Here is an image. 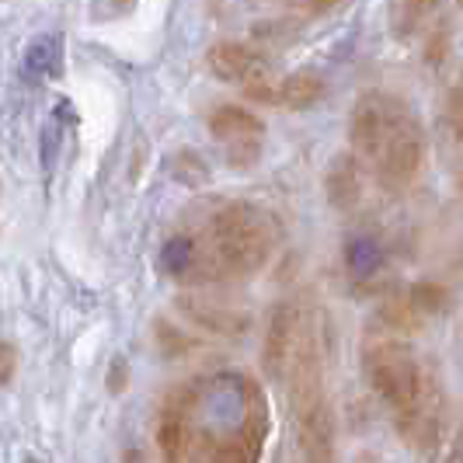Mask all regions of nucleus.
Listing matches in <instances>:
<instances>
[{"label": "nucleus", "mask_w": 463, "mask_h": 463, "mask_svg": "<svg viewBox=\"0 0 463 463\" xmlns=\"http://www.w3.org/2000/svg\"><path fill=\"white\" fill-rule=\"evenodd\" d=\"M269 439V401L248 373H213L164 401V463H258Z\"/></svg>", "instance_id": "f257e3e1"}, {"label": "nucleus", "mask_w": 463, "mask_h": 463, "mask_svg": "<svg viewBox=\"0 0 463 463\" xmlns=\"http://www.w3.org/2000/svg\"><path fill=\"white\" fill-rule=\"evenodd\" d=\"M325 314L300 300L276 307L265 335V370L286 383L293 429L307 463L335 460V411L327 397Z\"/></svg>", "instance_id": "f03ea898"}, {"label": "nucleus", "mask_w": 463, "mask_h": 463, "mask_svg": "<svg viewBox=\"0 0 463 463\" xmlns=\"http://www.w3.org/2000/svg\"><path fill=\"white\" fill-rule=\"evenodd\" d=\"M282 241V223L258 203H227L164 248V269L178 282L223 286L258 276Z\"/></svg>", "instance_id": "7ed1b4c3"}, {"label": "nucleus", "mask_w": 463, "mask_h": 463, "mask_svg": "<svg viewBox=\"0 0 463 463\" xmlns=\"http://www.w3.org/2000/svg\"><path fill=\"white\" fill-rule=\"evenodd\" d=\"M363 366L376 397L394 411L397 432L408 439V446L432 449L446 425V394L436 376L421 366L415 345L408 342V331L380 317V325L366 331Z\"/></svg>", "instance_id": "20e7f679"}, {"label": "nucleus", "mask_w": 463, "mask_h": 463, "mask_svg": "<svg viewBox=\"0 0 463 463\" xmlns=\"http://www.w3.org/2000/svg\"><path fill=\"white\" fill-rule=\"evenodd\" d=\"M352 154L387 192H408L425 167V129L415 109L391 91L355 98L348 118Z\"/></svg>", "instance_id": "39448f33"}, {"label": "nucleus", "mask_w": 463, "mask_h": 463, "mask_svg": "<svg viewBox=\"0 0 463 463\" xmlns=\"http://www.w3.org/2000/svg\"><path fill=\"white\" fill-rule=\"evenodd\" d=\"M209 70L244 94L248 101L258 105H279V88H282V73H279L269 56H261L258 49L244 43H216L209 49Z\"/></svg>", "instance_id": "423d86ee"}, {"label": "nucleus", "mask_w": 463, "mask_h": 463, "mask_svg": "<svg viewBox=\"0 0 463 463\" xmlns=\"http://www.w3.org/2000/svg\"><path fill=\"white\" fill-rule=\"evenodd\" d=\"M209 137L233 167H255L265 150V122L244 105H216L209 112Z\"/></svg>", "instance_id": "0eeeda50"}, {"label": "nucleus", "mask_w": 463, "mask_h": 463, "mask_svg": "<svg viewBox=\"0 0 463 463\" xmlns=\"http://www.w3.org/2000/svg\"><path fill=\"white\" fill-rule=\"evenodd\" d=\"M325 94L321 77L314 73H282V88H279V109H289V112H303L310 105H317Z\"/></svg>", "instance_id": "6e6552de"}, {"label": "nucleus", "mask_w": 463, "mask_h": 463, "mask_svg": "<svg viewBox=\"0 0 463 463\" xmlns=\"http://www.w3.org/2000/svg\"><path fill=\"white\" fill-rule=\"evenodd\" d=\"M18 373V348L11 342H0V387H7Z\"/></svg>", "instance_id": "1a4fd4ad"}, {"label": "nucleus", "mask_w": 463, "mask_h": 463, "mask_svg": "<svg viewBox=\"0 0 463 463\" xmlns=\"http://www.w3.org/2000/svg\"><path fill=\"white\" fill-rule=\"evenodd\" d=\"M449 463H463V457H460V449H457V453H453V457H449Z\"/></svg>", "instance_id": "9d476101"}]
</instances>
